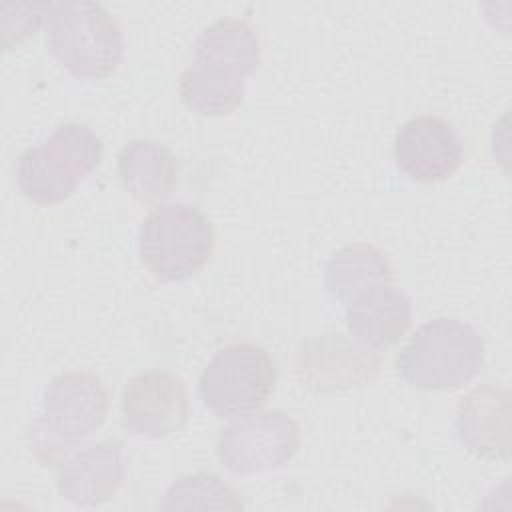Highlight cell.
Here are the masks:
<instances>
[{
  "label": "cell",
  "instance_id": "cell-6",
  "mask_svg": "<svg viewBox=\"0 0 512 512\" xmlns=\"http://www.w3.org/2000/svg\"><path fill=\"white\" fill-rule=\"evenodd\" d=\"M278 378L270 352L254 342L220 348L198 380L204 406L220 418L244 416L266 404Z\"/></svg>",
  "mask_w": 512,
  "mask_h": 512
},
{
  "label": "cell",
  "instance_id": "cell-2",
  "mask_svg": "<svg viewBox=\"0 0 512 512\" xmlns=\"http://www.w3.org/2000/svg\"><path fill=\"white\" fill-rule=\"evenodd\" d=\"M484 366V340L456 318H434L416 328L396 358L398 374L428 392L456 390Z\"/></svg>",
  "mask_w": 512,
  "mask_h": 512
},
{
  "label": "cell",
  "instance_id": "cell-15",
  "mask_svg": "<svg viewBox=\"0 0 512 512\" xmlns=\"http://www.w3.org/2000/svg\"><path fill=\"white\" fill-rule=\"evenodd\" d=\"M394 282V270L384 252L372 244H346L326 264L324 284L344 308L362 294Z\"/></svg>",
  "mask_w": 512,
  "mask_h": 512
},
{
  "label": "cell",
  "instance_id": "cell-7",
  "mask_svg": "<svg viewBox=\"0 0 512 512\" xmlns=\"http://www.w3.org/2000/svg\"><path fill=\"white\" fill-rule=\"evenodd\" d=\"M300 448V428L284 410L250 412L216 440L218 462L236 476L264 474L288 464Z\"/></svg>",
  "mask_w": 512,
  "mask_h": 512
},
{
  "label": "cell",
  "instance_id": "cell-10",
  "mask_svg": "<svg viewBox=\"0 0 512 512\" xmlns=\"http://www.w3.org/2000/svg\"><path fill=\"white\" fill-rule=\"evenodd\" d=\"M392 152L398 170L420 184L444 182L464 160L456 130L438 116H416L404 122L396 132Z\"/></svg>",
  "mask_w": 512,
  "mask_h": 512
},
{
  "label": "cell",
  "instance_id": "cell-11",
  "mask_svg": "<svg viewBox=\"0 0 512 512\" xmlns=\"http://www.w3.org/2000/svg\"><path fill=\"white\" fill-rule=\"evenodd\" d=\"M510 400L508 388L480 384L458 402L454 426L472 456L480 460L510 458Z\"/></svg>",
  "mask_w": 512,
  "mask_h": 512
},
{
  "label": "cell",
  "instance_id": "cell-18",
  "mask_svg": "<svg viewBox=\"0 0 512 512\" xmlns=\"http://www.w3.org/2000/svg\"><path fill=\"white\" fill-rule=\"evenodd\" d=\"M176 508H224L242 510L238 492L220 476L210 472H196L176 480L162 502V510Z\"/></svg>",
  "mask_w": 512,
  "mask_h": 512
},
{
  "label": "cell",
  "instance_id": "cell-14",
  "mask_svg": "<svg viewBox=\"0 0 512 512\" xmlns=\"http://www.w3.org/2000/svg\"><path fill=\"white\" fill-rule=\"evenodd\" d=\"M176 176V158L158 140H132L118 152L120 184L140 202L168 198L176 186Z\"/></svg>",
  "mask_w": 512,
  "mask_h": 512
},
{
  "label": "cell",
  "instance_id": "cell-5",
  "mask_svg": "<svg viewBox=\"0 0 512 512\" xmlns=\"http://www.w3.org/2000/svg\"><path fill=\"white\" fill-rule=\"evenodd\" d=\"M216 234L210 220L190 204H158L140 224L138 252L150 274L162 282H182L210 260Z\"/></svg>",
  "mask_w": 512,
  "mask_h": 512
},
{
  "label": "cell",
  "instance_id": "cell-9",
  "mask_svg": "<svg viewBox=\"0 0 512 512\" xmlns=\"http://www.w3.org/2000/svg\"><path fill=\"white\" fill-rule=\"evenodd\" d=\"M296 374L314 392H340L370 382L380 370V356L344 334L306 340L294 360Z\"/></svg>",
  "mask_w": 512,
  "mask_h": 512
},
{
  "label": "cell",
  "instance_id": "cell-19",
  "mask_svg": "<svg viewBox=\"0 0 512 512\" xmlns=\"http://www.w3.org/2000/svg\"><path fill=\"white\" fill-rule=\"evenodd\" d=\"M54 2L48 4H4L2 6V46L10 50L12 44L22 42L36 34L42 24H48Z\"/></svg>",
  "mask_w": 512,
  "mask_h": 512
},
{
  "label": "cell",
  "instance_id": "cell-13",
  "mask_svg": "<svg viewBox=\"0 0 512 512\" xmlns=\"http://www.w3.org/2000/svg\"><path fill=\"white\" fill-rule=\"evenodd\" d=\"M350 334L372 350L394 346L412 322L410 298L394 284L378 286L346 306Z\"/></svg>",
  "mask_w": 512,
  "mask_h": 512
},
{
  "label": "cell",
  "instance_id": "cell-17",
  "mask_svg": "<svg viewBox=\"0 0 512 512\" xmlns=\"http://www.w3.org/2000/svg\"><path fill=\"white\" fill-rule=\"evenodd\" d=\"M244 78L234 70L192 62L178 80L182 102L202 116H228L244 100Z\"/></svg>",
  "mask_w": 512,
  "mask_h": 512
},
{
  "label": "cell",
  "instance_id": "cell-12",
  "mask_svg": "<svg viewBox=\"0 0 512 512\" xmlns=\"http://www.w3.org/2000/svg\"><path fill=\"white\" fill-rule=\"evenodd\" d=\"M126 476L122 444L102 440L62 460L56 474L58 494L74 506H100L114 498Z\"/></svg>",
  "mask_w": 512,
  "mask_h": 512
},
{
  "label": "cell",
  "instance_id": "cell-4",
  "mask_svg": "<svg viewBox=\"0 0 512 512\" xmlns=\"http://www.w3.org/2000/svg\"><path fill=\"white\" fill-rule=\"evenodd\" d=\"M102 152V140L88 126L60 124L42 144L18 156L16 186L38 206L64 202L100 164Z\"/></svg>",
  "mask_w": 512,
  "mask_h": 512
},
{
  "label": "cell",
  "instance_id": "cell-1",
  "mask_svg": "<svg viewBox=\"0 0 512 512\" xmlns=\"http://www.w3.org/2000/svg\"><path fill=\"white\" fill-rule=\"evenodd\" d=\"M108 414V390L94 372H64L52 378L42 410L28 430L30 450L42 464H54L80 440L96 432Z\"/></svg>",
  "mask_w": 512,
  "mask_h": 512
},
{
  "label": "cell",
  "instance_id": "cell-16",
  "mask_svg": "<svg viewBox=\"0 0 512 512\" xmlns=\"http://www.w3.org/2000/svg\"><path fill=\"white\" fill-rule=\"evenodd\" d=\"M194 62L216 64L246 78L254 74L262 62L260 40L248 22L220 18L206 26L196 38Z\"/></svg>",
  "mask_w": 512,
  "mask_h": 512
},
{
  "label": "cell",
  "instance_id": "cell-3",
  "mask_svg": "<svg viewBox=\"0 0 512 512\" xmlns=\"http://www.w3.org/2000/svg\"><path fill=\"white\" fill-rule=\"evenodd\" d=\"M46 28L52 56L78 80H102L122 62V26L98 2H54Z\"/></svg>",
  "mask_w": 512,
  "mask_h": 512
},
{
  "label": "cell",
  "instance_id": "cell-8",
  "mask_svg": "<svg viewBox=\"0 0 512 512\" xmlns=\"http://www.w3.org/2000/svg\"><path fill=\"white\" fill-rule=\"evenodd\" d=\"M120 414L124 430L132 436L160 440L180 432L190 416L186 384L166 370L138 374L122 390Z\"/></svg>",
  "mask_w": 512,
  "mask_h": 512
}]
</instances>
